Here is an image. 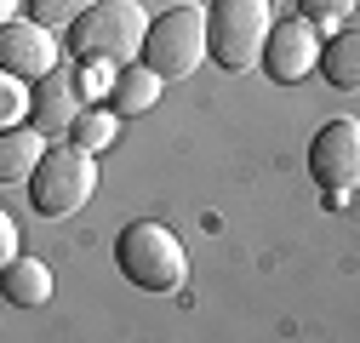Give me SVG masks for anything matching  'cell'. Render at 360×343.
Here are the masks:
<instances>
[{
	"label": "cell",
	"instance_id": "6da1fadb",
	"mask_svg": "<svg viewBox=\"0 0 360 343\" xmlns=\"http://www.w3.org/2000/svg\"><path fill=\"white\" fill-rule=\"evenodd\" d=\"M149 40V12L138 0H98L92 12H80L69 23V52L75 63H109L126 69V58H138Z\"/></svg>",
	"mask_w": 360,
	"mask_h": 343
},
{
	"label": "cell",
	"instance_id": "7a4b0ae2",
	"mask_svg": "<svg viewBox=\"0 0 360 343\" xmlns=\"http://www.w3.org/2000/svg\"><path fill=\"white\" fill-rule=\"evenodd\" d=\"M115 264L143 292H177L189 280V252L166 224H126L115 240Z\"/></svg>",
	"mask_w": 360,
	"mask_h": 343
},
{
	"label": "cell",
	"instance_id": "3957f363",
	"mask_svg": "<svg viewBox=\"0 0 360 343\" xmlns=\"http://www.w3.org/2000/svg\"><path fill=\"white\" fill-rule=\"evenodd\" d=\"M212 58V12L206 6H172L149 23V40H143V63L160 69L166 80H189L200 63Z\"/></svg>",
	"mask_w": 360,
	"mask_h": 343
},
{
	"label": "cell",
	"instance_id": "277c9868",
	"mask_svg": "<svg viewBox=\"0 0 360 343\" xmlns=\"http://www.w3.org/2000/svg\"><path fill=\"white\" fill-rule=\"evenodd\" d=\"M92 195H98V155H86L80 143L46 149V160L29 178V200L40 218H75Z\"/></svg>",
	"mask_w": 360,
	"mask_h": 343
},
{
	"label": "cell",
	"instance_id": "5b68a950",
	"mask_svg": "<svg viewBox=\"0 0 360 343\" xmlns=\"http://www.w3.org/2000/svg\"><path fill=\"white\" fill-rule=\"evenodd\" d=\"M212 12V58L229 69V75H246L263 63L269 52V34H275V23H269V0H217Z\"/></svg>",
	"mask_w": 360,
	"mask_h": 343
},
{
	"label": "cell",
	"instance_id": "8992f818",
	"mask_svg": "<svg viewBox=\"0 0 360 343\" xmlns=\"http://www.w3.org/2000/svg\"><path fill=\"white\" fill-rule=\"evenodd\" d=\"M309 178L332 206H343L354 189H360V120L354 115H338L326 120L309 143Z\"/></svg>",
	"mask_w": 360,
	"mask_h": 343
},
{
	"label": "cell",
	"instance_id": "52a82bcc",
	"mask_svg": "<svg viewBox=\"0 0 360 343\" xmlns=\"http://www.w3.org/2000/svg\"><path fill=\"white\" fill-rule=\"evenodd\" d=\"M321 34H314L309 18H292V23H275V34H269V52H263V69L269 80H281V86H297L309 80L314 69H321Z\"/></svg>",
	"mask_w": 360,
	"mask_h": 343
},
{
	"label": "cell",
	"instance_id": "ba28073f",
	"mask_svg": "<svg viewBox=\"0 0 360 343\" xmlns=\"http://www.w3.org/2000/svg\"><path fill=\"white\" fill-rule=\"evenodd\" d=\"M0 69L6 75H23V80H40L58 69V40L40 18H12L0 23Z\"/></svg>",
	"mask_w": 360,
	"mask_h": 343
},
{
	"label": "cell",
	"instance_id": "9c48e42d",
	"mask_svg": "<svg viewBox=\"0 0 360 343\" xmlns=\"http://www.w3.org/2000/svg\"><path fill=\"white\" fill-rule=\"evenodd\" d=\"M80 69H52V75H40L34 80V109H29V120L40 126L46 138H58V132H75V120H80Z\"/></svg>",
	"mask_w": 360,
	"mask_h": 343
},
{
	"label": "cell",
	"instance_id": "30bf717a",
	"mask_svg": "<svg viewBox=\"0 0 360 343\" xmlns=\"http://www.w3.org/2000/svg\"><path fill=\"white\" fill-rule=\"evenodd\" d=\"M40 160H46V132L34 120L0 132V183H29Z\"/></svg>",
	"mask_w": 360,
	"mask_h": 343
},
{
	"label": "cell",
	"instance_id": "8fae6325",
	"mask_svg": "<svg viewBox=\"0 0 360 343\" xmlns=\"http://www.w3.org/2000/svg\"><path fill=\"white\" fill-rule=\"evenodd\" d=\"M321 75L332 80V92H343V98L360 92V23H343V29L326 40V52H321Z\"/></svg>",
	"mask_w": 360,
	"mask_h": 343
},
{
	"label": "cell",
	"instance_id": "7c38bea8",
	"mask_svg": "<svg viewBox=\"0 0 360 343\" xmlns=\"http://www.w3.org/2000/svg\"><path fill=\"white\" fill-rule=\"evenodd\" d=\"M160 86H166L160 69H149V63H126V69H115L109 109H120V115H143V109L160 103Z\"/></svg>",
	"mask_w": 360,
	"mask_h": 343
},
{
	"label": "cell",
	"instance_id": "4fadbf2b",
	"mask_svg": "<svg viewBox=\"0 0 360 343\" xmlns=\"http://www.w3.org/2000/svg\"><path fill=\"white\" fill-rule=\"evenodd\" d=\"M0 286H6V304L12 309H40L52 297V269L40 264V257H12L6 275H0Z\"/></svg>",
	"mask_w": 360,
	"mask_h": 343
},
{
	"label": "cell",
	"instance_id": "5bb4252c",
	"mask_svg": "<svg viewBox=\"0 0 360 343\" xmlns=\"http://www.w3.org/2000/svg\"><path fill=\"white\" fill-rule=\"evenodd\" d=\"M115 132H120V109H92V115H80V120H75L69 143H80L86 155H98V149L115 143Z\"/></svg>",
	"mask_w": 360,
	"mask_h": 343
},
{
	"label": "cell",
	"instance_id": "9a60e30c",
	"mask_svg": "<svg viewBox=\"0 0 360 343\" xmlns=\"http://www.w3.org/2000/svg\"><path fill=\"white\" fill-rule=\"evenodd\" d=\"M29 109H34V80L0 69V126H23Z\"/></svg>",
	"mask_w": 360,
	"mask_h": 343
},
{
	"label": "cell",
	"instance_id": "2e32d148",
	"mask_svg": "<svg viewBox=\"0 0 360 343\" xmlns=\"http://www.w3.org/2000/svg\"><path fill=\"white\" fill-rule=\"evenodd\" d=\"M98 0H29V12L46 23V29H63V23H75L80 12H92Z\"/></svg>",
	"mask_w": 360,
	"mask_h": 343
},
{
	"label": "cell",
	"instance_id": "e0dca14e",
	"mask_svg": "<svg viewBox=\"0 0 360 343\" xmlns=\"http://www.w3.org/2000/svg\"><path fill=\"white\" fill-rule=\"evenodd\" d=\"M354 6H360V0H297V18H309V23H343Z\"/></svg>",
	"mask_w": 360,
	"mask_h": 343
},
{
	"label": "cell",
	"instance_id": "ac0fdd59",
	"mask_svg": "<svg viewBox=\"0 0 360 343\" xmlns=\"http://www.w3.org/2000/svg\"><path fill=\"white\" fill-rule=\"evenodd\" d=\"M0 257H6V264L18 257V224L12 218H0Z\"/></svg>",
	"mask_w": 360,
	"mask_h": 343
},
{
	"label": "cell",
	"instance_id": "d6986e66",
	"mask_svg": "<svg viewBox=\"0 0 360 343\" xmlns=\"http://www.w3.org/2000/svg\"><path fill=\"white\" fill-rule=\"evenodd\" d=\"M18 12H23V0H0V18H6V23H12Z\"/></svg>",
	"mask_w": 360,
	"mask_h": 343
}]
</instances>
